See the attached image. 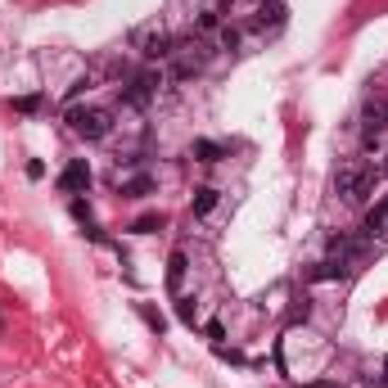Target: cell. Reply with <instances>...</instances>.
Returning <instances> with one entry per match:
<instances>
[{"instance_id": "obj_18", "label": "cell", "mask_w": 388, "mask_h": 388, "mask_svg": "<svg viewBox=\"0 0 388 388\" xmlns=\"http://www.w3.org/2000/svg\"><path fill=\"white\" fill-rule=\"evenodd\" d=\"M235 45H239V32L226 28V32H222V50H235Z\"/></svg>"}, {"instance_id": "obj_9", "label": "cell", "mask_w": 388, "mask_h": 388, "mask_svg": "<svg viewBox=\"0 0 388 388\" xmlns=\"http://www.w3.org/2000/svg\"><path fill=\"white\" fill-rule=\"evenodd\" d=\"M186 253H172V258H167V289H181V280H186Z\"/></svg>"}, {"instance_id": "obj_4", "label": "cell", "mask_w": 388, "mask_h": 388, "mask_svg": "<svg viewBox=\"0 0 388 388\" xmlns=\"http://www.w3.org/2000/svg\"><path fill=\"white\" fill-rule=\"evenodd\" d=\"M203 64H208V41H203V36H186V41H176V77L181 81L194 77Z\"/></svg>"}, {"instance_id": "obj_14", "label": "cell", "mask_w": 388, "mask_h": 388, "mask_svg": "<svg viewBox=\"0 0 388 388\" xmlns=\"http://www.w3.org/2000/svg\"><path fill=\"white\" fill-rule=\"evenodd\" d=\"M176 316H181V325H194V321H199V312H194V298H176Z\"/></svg>"}, {"instance_id": "obj_12", "label": "cell", "mask_w": 388, "mask_h": 388, "mask_svg": "<svg viewBox=\"0 0 388 388\" xmlns=\"http://www.w3.org/2000/svg\"><path fill=\"white\" fill-rule=\"evenodd\" d=\"M131 230H136V235H154V230H163V217L159 212H144V217L131 222Z\"/></svg>"}, {"instance_id": "obj_2", "label": "cell", "mask_w": 388, "mask_h": 388, "mask_svg": "<svg viewBox=\"0 0 388 388\" xmlns=\"http://www.w3.org/2000/svg\"><path fill=\"white\" fill-rule=\"evenodd\" d=\"M384 131H388V95H366V104H361V144L375 149L384 140Z\"/></svg>"}, {"instance_id": "obj_22", "label": "cell", "mask_w": 388, "mask_h": 388, "mask_svg": "<svg viewBox=\"0 0 388 388\" xmlns=\"http://www.w3.org/2000/svg\"><path fill=\"white\" fill-rule=\"evenodd\" d=\"M380 212H384V217H388V199H384V203H380Z\"/></svg>"}, {"instance_id": "obj_15", "label": "cell", "mask_w": 388, "mask_h": 388, "mask_svg": "<svg viewBox=\"0 0 388 388\" xmlns=\"http://www.w3.org/2000/svg\"><path fill=\"white\" fill-rule=\"evenodd\" d=\"M140 316H144V325H149L154 334H163V325H167V321H163V312H154V307H140Z\"/></svg>"}, {"instance_id": "obj_3", "label": "cell", "mask_w": 388, "mask_h": 388, "mask_svg": "<svg viewBox=\"0 0 388 388\" xmlns=\"http://www.w3.org/2000/svg\"><path fill=\"white\" fill-rule=\"evenodd\" d=\"M68 127L77 131L81 140H104L108 131H113V118H108L104 108H72V113H68Z\"/></svg>"}, {"instance_id": "obj_16", "label": "cell", "mask_w": 388, "mask_h": 388, "mask_svg": "<svg viewBox=\"0 0 388 388\" xmlns=\"http://www.w3.org/2000/svg\"><path fill=\"white\" fill-rule=\"evenodd\" d=\"M18 113H41V95H23V100H14Z\"/></svg>"}, {"instance_id": "obj_13", "label": "cell", "mask_w": 388, "mask_h": 388, "mask_svg": "<svg viewBox=\"0 0 388 388\" xmlns=\"http://www.w3.org/2000/svg\"><path fill=\"white\" fill-rule=\"evenodd\" d=\"M194 159H199V163H217V159H222V144H212V140H194Z\"/></svg>"}, {"instance_id": "obj_20", "label": "cell", "mask_w": 388, "mask_h": 388, "mask_svg": "<svg viewBox=\"0 0 388 388\" xmlns=\"http://www.w3.org/2000/svg\"><path fill=\"white\" fill-rule=\"evenodd\" d=\"M307 388H338L334 380H316V384H307Z\"/></svg>"}, {"instance_id": "obj_1", "label": "cell", "mask_w": 388, "mask_h": 388, "mask_svg": "<svg viewBox=\"0 0 388 388\" xmlns=\"http://www.w3.org/2000/svg\"><path fill=\"white\" fill-rule=\"evenodd\" d=\"M375 181H380V167L348 163L343 172L334 176V190H338V199H348V203H366L370 194H375Z\"/></svg>"}, {"instance_id": "obj_7", "label": "cell", "mask_w": 388, "mask_h": 388, "mask_svg": "<svg viewBox=\"0 0 388 388\" xmlns=\"http://www.w3.org/2000/svg\"><path fill=\"white\" fill-rule=\"evenodd\" d=\"M59 190H64V194H86L91 190V167H86V159H72L64 172H59Z\"/></svg>"}, {"instance_id": "obj_10", "label": "cell", "mask_w": 388, "mask_h": 388, "mask_svg": "<svg viewBox=\"0 0 388 388\" xmlns=\"http://www.w3.org/2000/svg\"><path fill=\"white\" fill-rule=\"evenodd\" d=\"M190 208H194V217H208V212L217 208V190H212V186L194 190V203H190Z\"/></svg>"}, {"instance_id": "obj_19", "label": "cell", "mask_w": 388, "mask_h": 388, "mask_svg": "<svg viewBox=\"0 0 388 388\" xmlns=\"http://www.w3.org/2000/svg\"><path fill=\"white\" fill-rule=\"evenodd\" d=\"M208 338H212V343H222V338H226V325H222V321H208Z\"/></svg>"}, {"instance_id": "obj_5", "label": "cell", "mask_w": 388, "mask_h": 388, "mask_svg": "<svg viewBox=\"0 0 388 388\" xmlns=\"http://www.w3.org/2000/svg\"><path fill=\"white\" fill-rule=\"evenodd\" d=\"M285 18H289L285 0H262V5L253 9V28H258V32H280Z\"/></svg>"}, {"instance_id": "obj_17", "label": "cell", "mask_w": 388, "mask_h": 388, "mask_svg": "<svg viewBox=\"0 0 388 388\" xmlns=\"http://www.w3.org/2000/svg\"><path fill=\"white\" fill-rule=\"evenodd\" d=\"M307 316H312V302H307V298H298L294 307H289V321L298 325V321H307Z\"/></svg>"}, {"instance_id": "obj_21", "label": "cell", "mask_w": 388, "mask_h": 388, "mask_svg": "<svg viewBox=\"0 0 388 388\" xmlns=\"http://www.w3.org/2000/svg\"><path fill=\"white\" fill-rule=\"evenodd\" d=\"M380 384H384V388H388V357H384V375H380Z\"/></svg>"}, {"instance_id": "obj_6", "label": "cell", "mask_w": 388, "mask_h": 388, "mask_svg": "<svg viewBox=\"0 0 388 388\" xmlns=\"http://www.w3.org/2000/svg\"><path fill=\"white\" fill-rule=\"evenodd\" d=\"M136 45L144 59H172L176 55V41L167 32H136Z\"/></svg>"}, {"instance_id": "obj_11", "label": "cell", "mask_w": 388, "mask_h": 388, "mask_svg": "<svg viewBox=\"0 0 388 388\" xmlns=\"http://www.w3.org/2000/svg\"><path fill=\"white\" fill-rule=\"evenodd\" d=\"M154 190V176H131V181H122V194H127V199H144V194H149Z\"/></svg>"}, {"instance_id": "obj_8", "label": "cell", "mask_w": 388, "mask_h": 388, "mask_svg": "<svg viewBox=\"0 0 388 388\" xmlns=\"http://www.w3.org/2000/svg\"><path fill=\"white\" fill-rule=\"evenodd\" d=\"M154 91H159V72H140V77H131L127 81V100L136 104V108H144L154 100Z\"/></svg>"}, {"instance_id": "obj_23", "label": "cell", "mask_w": 388, "mask_h": 388, "mask_svg": "<svg viewBox=\"0 0 388 388\" xmlns=\"http://www.w3.org/2000/svg\"><path fill=\"white\" fill-rule=\"evenodd\" d=\"M384 172H388V163H384Z\"/></svg>"}]
</instances>
